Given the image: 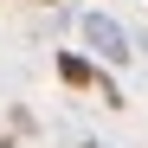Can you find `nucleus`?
I'll return each mask as SVG.
<instances>
[{
    "label": "nucleus",
    "mask_w": 148,
    "mask_h": 148,
    "mask_svg": "<svg viewBox=\"0 0 148 148\" xmlns=\"http://www.w3.org/2000/svg\"><path fill=\"white\" fill-rule=\"evenodd\" d=\"M142 52H148V39H142Z\"/></svg>",
    "instance_id": "obj_3"
},
{
    "label": "nucleus",
    "mask_w": 148,
    "mask_h": 148,
    "mask_svg": "<svg viewBox=\"0 0 148 148\" xmlns=\"http://www.w3.org/2000/svg\"><path fill=\"white\" fill-rule=\"evenodd\" d=\"M77 32H84V45H90L103 64H129V58H135V39L122 32L110 13H84V19H77Z\"/></svg>",
    "instance_id": "obj_1"
},
{
    "label": "nucleus",
    "mask_w": 148,
    "mask_h": 148,
    "mask_svg": "<svg viewBox=\"0 0 148 148\" xmlns=\"http://www.w3.org/2000/svg\"><path fill=\"white\" fill-rule=\"evenodd\" d=\"M58 77H64L71 90H97V77H103V71H97L84 52H58Z\"/></svg>",
    "instance_id": "obj_2"
}]
</instances>
